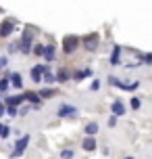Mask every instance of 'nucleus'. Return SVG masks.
<instances>
[{"instance_id": "6ab92c4d", "label": "nucleus", "mask_w": 152, "mask_h": 159, "mask_svg": "<svg viewBox=\"0 0 152 159\" xmlns=\"http://www.w3.org/2000/svg\"><path fill=\"white\" fill-rule=\"evenodd\" d=\"M54 94H56L54 88H42L40 92H38V96H40V98H52Z\"/></svg>"}, {"instance_id": "ddd939ff", "label": "nucleus", "mask_w": 152, "mask_h": 159, "mask_svg": "<svg viewBox=\"0 0 152 159\" xmlns=\"http://www.w3.org/2000/svg\"><path fill=\"white\" fill-rule=\"evenodd\" d=\"M92 75V69H79V71H75V73H71V78L75 80V82H81V80H86V78H90Z\"/></svg>"}, {"instance_id": "a878e982", "label": "nucleus", "mask_w": 152, "mask_h": 159, "mask_svg": "<svg viewBox=\"0 0 152 159\" xmlns=\"http://www.w3.org/2000/svg\"><path fill=\"white\" fill-rule=\"evenodd\" d=\"M142 107V101L137 96H131V109H140Z\"/></svg>"}, {"instance_id": "2eb2a0df", "label": "nucleus", "mask_w": 152, "mask_h": 159, "mask_svg": "<svg viewBox=\"0 0 152 159\" xmlns=\"http://www.w3.org/2000/svg\"><path fill=\"white\" fill-rule=\"evenodd\" d=\"M25 98L23 94H17V96H8L6 98V105H11V107H19V105H23Z\"/></svg>"}, {"instance_id": "412c9836", "label": "nucleus", "mask_w": 152, "mask_h": 159, "mask_svg": "<svg viewBox=\"0 0 152 159\" xmlns=\"http://www.w3.org/2000/svg\"><path fill=\"white\" fill-rule=\"evenodd\" d=\"M73 157H75L73 149H63V151H61V159H73Z\"/></svg>"}, {"instance_id": "7ed1b4c3", "label": "nucleus", "mask_w": 152, "mask_h": 159, "mask_svg": "<svg viewBox=\"0 0 152 159\" xmlns=\"http://www.w3.org/2000/svg\"><path fill=\"white\" fill-rule=\"evenodd\" d=\"M79 46V38L77 36H65L63 38V50L67 52V55H71V52H75V48Z\"/></svg>"}, {"instance_id": "4468645a", "label": "nucleus", "mask_w": 152, "mask_h": 159, "mask_svg": "<svg viewBox=\"0 0 152 159\" xmlns=\"http://www.w3.org/2000/svg\"><path fill=\"white\" fill-rule=\"evenodd\" d=\"M81 147H83V151H94L98 144H96V140H94V136H86V138H83V144H81Z\"/></svg>"}, {"instance_id": "cd10ccee", "label": "nucleus", "mask_w": 152, "mask_h": 159, "mask_svg": "<svg viewBox=\"0 0 152 159\" xmlns=\"http://www.w3.org/2000/svg\"><path fill=\"white\" fill-rule=\"evenodd\" d=\"M117 126V117L112 115V117H108V128H115Z\"/></svg>"}, {"instance_id": "b1692460", "label": "nucleus", "mask_w": 152, "mask_h": 159, "mask_svg": "<svg viewBox=\"0 0 152 159\" xmlns=\"http://www.w3.org/2000/svg\"><path fill=\"white\" fill-rule=\"evenodd\" d=\"M4 111H6L11 117H17V115H19V109H17V107H11V105H8V107H4Z\"/></svg>"}, {"instance_id": "6e6552de", "label": "nucleus", "mask_w": 152, "mask_h": 159, "mask_svg": "<svg viewBox=\"0 0 152 159\" xmlns=\"http://www.w3.org/2000/svg\"><path fill=\"white\" fill-rule=\"evenodd\" d=\"M54 55H56V48H54V44H44V59L48 61V63H52L54 61Z\"/></svg>"}, {"instance_id": "f03ea898", "label": "nucleus", "mask_w": 152, "mask_h": 159, "mask_svg": "<svg viewBox=\"0 0 152 159\" xmlns=\"http://www.w3.org/2000/svg\"><path fill=\"white\" fill-rule=\"evenodd\" d=\"M79 42H83V48H86V50H96V48L100 46V34L92 32V34H88V36H83V40H79Z\"/></svg>"}, {"instance_id": "c85d7f7f", "label": "nucleus", "mask_w": 152, "mask_h": 159, "mask_svg": "<svg viewBox=\"0 0 152 159\" xmlns=\"http://www.w3.org/2000/svg\"><path fill=\"white\" fill-rule=\"evenodd\" d=\"M17 48H19V44H17V42H13V44H8V52H15Z\"/></svg>"}, {"instance_id": "4be33fe9", "label": "nucleus", "mask_w": 152, "mask_h": 159, "mask_svg": "<svg viewBox=\"0 0 152 159\" xmlns=\"http://www.w3.org/2000/svg\"><path fill=\"white\" fill-rule=\"evenodd\" d=\"M140 57H142V63L144 65H152V55L150 52H140Z\"/></svg>"}, {"instance_id": "9b49d317", "label": "nucleus", "mask_w": 152, "mask_h": 159, "mask_svg": "<svg viewBox=\"0 0 152 159\" xmlns=\"http://www.w3.org/2000/svg\"><path fill=\"white\" fill-rule=\"evenodd\" d=\"M8 84H13L15 88H23V78H21V73L19 71L8 73Z\"/></svg>"}, {"instance_id": "f3484780", "label": "nucleus", "mask_w": 152, "mask_h": 159, "mask_svg": "<svg viewBox=\"0 0 152 159\" xmlns=\"http://www.w3.org/2000/svg\"><path fill=\"white\" fill-rule=\"evenodd\" d=\"M23 98H25V101H29V103H33V105H40L42 103V98L38 96V92H23Z\"/></svg>"}, {"instance_id": "393cba45", "label": "nucleus", "mask_w": 152, "mask_h": 159, "mask_svg": "<svg viewBox=\"0 0 152 159\" xmlns=\"http://www.w3.org/2000/svg\"><path fill=\"white\" fill-rule=\"evenodd\" d=\"M8 134H11V128L4 126V124H0V136H2V138H8Z\"/></svg>"}, {"instance_id": "7c9ffc66", "label": "nucleus", "mask_w": 152, "mask_h": 159, "mask_svg": "<svg viewBox=\"0 0 152 159\" xmlns=\"http://www.w3.org/2000/svg\"><path fill=\"white\" fill-rule=\"evenodd\" d=\"M4 115V105H2V101H0V117Z\"/></svg>"}, {"instance_id": "0eeeda50", "label": "nucleus", "mask_w": 152, "mask_h": 159, "mask_svg": "<svg viewBox=\"0 0 152 159\" xmlns=\"http://www.w3.org/2000/svg\"><path fill=\"white\" fill-rule=\"evenodd\" d=\"M111 111H112V115H115V117H121V115H125V105L121 103V101H112Z\"/></svg>"}, {"instance_id": "39448f33", "label": "nucleus", "mask_w": 152, "mask_h": 159, "mask_svg": "<svg viewBox=\"0 0 152 159\" xmlns=\"http://www.w3.org/2000/svg\"><path fill=\"white\" fill-rule=\"evenodd\" d=\"M56 115H58V117H63V119H67V117H75V115H77V109H75V107H73V105H61V107H58V111H56Z\"/></svg>"}, {"instance_id": "20e7f679", "label": "nucleus", "mask_w": 152, "mask_h": 159, "mask_svg": "<svg viewBox=\"0 0 152 159\" xmlns=\"http://www.w3.org/2000/svg\"><path fill=\"white\" fill-rule=\"evenodd\" d=\"M29 136L25 134V136H21V140H17V144H15V151L11 153V157H19V155H23V151L27 149V144H29Z\"/></svg>"}, {"instance_id": "423d86ee", "label": "nucleus", "mask_w": 152, "mask_h": 159, "mask_svg": "<svg viewBox=\"0 0 152 159\" xmlns=\"http://www.w3.org/2000/svg\"><path fill=\"white\" fill-rule=\"evenodd\" d=\"M13 32H15V21L13 19H4L0 23V38H8Z\"/></svg>"}, {"instance_id": "5701e85b", "label": "nucleus", "mask_w": 152, "mask_h": 159, "mask_svg": "<svg viewBox=\"0 0 152 159\" xmlns=\"http://www.w3.org/2000/svg\"><path fill=\"white\" fill-rule=\"evenodd\" d=\"M8 86H11V84H8V75H4V78L0 80V92H6Z\"/></svg>"}, {"instance_id": "1a4fd4ad", "label": "nucleus", "mask_w": 152, "mask_h": 159, "mask_svg": "<svg viewBox=\"0 0 152 159\" xmlns=\"http://www.w3.org/2000/svg\"><path fill=\"white\" fill-rule=\"evenodd\" d=\"M56 82H61V84H65V82H69V80H71V71H69V69H67V67H61V69H58V71H56Z\"/></svg>"}, {"instance_id": "f257e3e1", "label": "nucleus", "mask_w": 152, "mask_h": 159, "mask_svg": "<svg viewBox=\"0 0 152 159\" xmlns=\"http://www.w3.org/2000/svg\"><path fill=\"white\" fill-rule=\"evenodd\" d=\"M17 44H19V48H21L23 55H29V52H32V46H33V30L32 27L25 30L23 36H21V40H19Z\"/></svg>"}, {"instance_id": "bb28decb", "label": "nucleus", "mask_w": 152, "mask_h": 159, "mask_svg": "<svg viewBox=\"0 0 152 159\" xmlns=\"http://www.w3.org/2000/svg\"><path fill=\"white\" fill-rule=\"evenodd\" d=\"M6 65H8V57H0V69L6 67Z\"/></svg>"}, {"instance_id": "f8f14e48", "label": "nucleus", "mask_w": 152, "mask_h": 159, "mask_svg": "<svg viewBox=\"0 0 152 159\" xmlns=\"http://www.w3.org/2000/svg\"><path fill=\"white\" fill-rule=\"evenodd\" d=\"M29 75H32L33 84H40V82H42V65H36V67H32V69H29Z\"/></svg>"}, {"instance_id": "c756f323", "label": "nucleus", "mask_w": 152, "mask_h": 159, "mask_svg": "<svg viewBox=\"0 0 152 159\" xmlns=\"http://www.w3.org/2000/svg\"><path fill=\"white\" fill-rule=\"evenodd\" d=\"M98 88H100V80H94L92 82V90H98Z\"/></svg>"}, {"instance_id": "9d476101", "label": "nucleus", "mask_w": 152, "mask_h": 159, "mask_svg": "<svg viewBox=\"0 0 152 159\" xmlns=\"http://www.w3.org/2000/svg\"><path fill=\"white\" fill-rule=\"evenodd\" d=\"M121 63V46L119 44H115L112 46V52H111V65L112 67H117Z\"/></svg>"}, {"instance_id": "dca6fc26", "label": "nucleus", "mask_w": 152, "mask_h": 159, "mask_svg": "<svg viewBox=\"0 0 152 159\" xmlns=\"http://www.w3.org/2000/svg\"><path fill=\"white\" fill-rule=\"evenodd\" d=\"M83 132H86V136H96V134H98V124H96V121H90V124H86Z\"/></svg>"}, {"instance_id": "aec40b11", "label": "nucleus", "mask_w": 152, "mask_h": 159, "mask_svg": "<svg viewBox=\"0 0 152 159\" xmlns=\"http://www.w3.org/2000/svg\"><path fill=\"white\" fill-rule=\"evenodd\" d=\"M32 52L36 57H42V55H44V44H33V46H32Z\"/></svg>"}, {"instance_id": "a211bd4d", "label": "nucleus", "mask_w": 152, "mask_h": 159, "mask_svg": "<svg viewBox=\"0 0 152 159\" xmlns=\"http://www.w3.org/2000/svg\"><path fill=\"white\" fill-rule=\"evenodd\" d=\"M117 86H119L121 90H129V92H131V90H137V88H140V82H137V80H133V82H129V84H123V82H119Z\"/></svg>"}, {"instance_id": "2f4dec72", "label": "nucleus", "mask_w": 152, "mask_h": 159, "mask_svg": "<svg viewBox=\"0 0 152 159\" xmlns=\"http://www.w3.org/2000/svg\"><path fill=\"white\" fill-rule=\"evenodd\" d=\"M125 159H133V157H125Z\"/></svg>"}]
</instances>
